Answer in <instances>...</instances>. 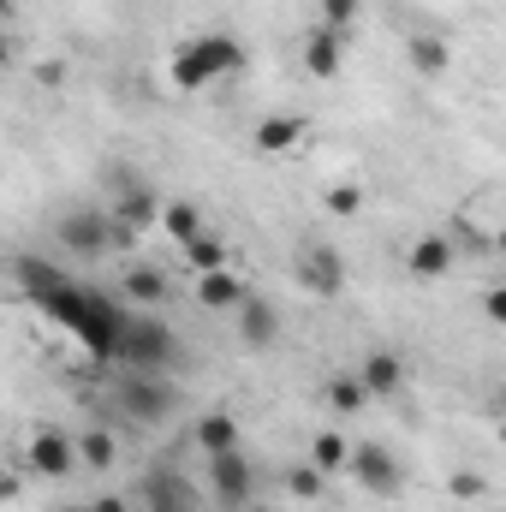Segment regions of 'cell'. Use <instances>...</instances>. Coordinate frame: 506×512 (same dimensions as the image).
<instances>
[{
  "instance_id": "obj_33",
  "label": "cell",
  "mask_w": 506,
  "mask_h": 512,
  "mask_svg": "<svg viewBox=\"0 0 506 512\" xmlns=\"http://www.w3.org/2000/svg\"><path fill=\"white\" fill-rule=\"evenodd\" d=\"M6 66H12V42L0 36V72H6Z\"/></svg>"
},
{
  "instance_id": "obj_30",
  "label": "cell",
  "mask_w": 506,
  "mask_h": 512,
  "mask_svg": "<svg viewBox=\"0 0 506 512\" xmlns=\"http://www.w3.org/2000/svg\"><path fill=\"white\" fill-rule=\"evenodd\" d=\"M453 495H459V501H477V495H483V477H471V471L453 477Z\"/></svg>"
},
{
  "instance_id": "obj_29",
  "label": "cell",
  "mask_w": 506,
  "mask_h": 512,
  "mask_svg": "<svg viewBox=\"0 0 506 512\" xmlns=\"http://www.w3.org/2000/svg\"><path fill=\"white\" fill-rule=\"evenodd\" d=\"M322 489H328V477H322L316 465H292V471H286V495H298V501H322Z\"/></svg>"
},
{
  "instance_id": "obj_35",
  "label": "cell",
  "mask_w": 506,
  "mask_h": 512,
  "mask_svg": "<svg viewBox=\"0 0 506 512\" xmlns=\"http://www.w3.org/2000/svg\"><path fill=\"white\" fill-rule=\"evenodd\" d=\"M60 512H90V507H60Z\"/></svg>"
},
{
  "instance_id": "obj_15",
  "label": "cell",
  "mask_w": 506,
  "mask_h": 512,
  "mask_svg": "<svg viewBox=\"0 0 506 512\" xmlns=\"http://www.w3.org/2000/svg\"><path fill=\"white\" fill-rule=\"evenodd\" d=\"M304 137H310V120H304V114H268V120L251 131V143L262 155H292Z\"/></svg>"
},
{
  "instance_id": "obj_20",
  "label": "cell",
  "mask_w": 506,
  "mask_h": 512,
  "mask_svg": "<svg viewBox=\"0 0 506 512\" xmlns=\"http://www.w3.org/2000/svg\"><path fill=\"white\" fill-rule=\"evenodd\" d=\"M120 304L126 310H149V304H167V274L161 268H126V286H120Z\"/></svg>"
},
{
  "instance_id": "obj_21",
  "label": "cell",
  "mask_w": 506,
  "mask_h": 512,
  "mask_svg": "<svg viewBox=\"0 0 506 512\" xmlns=\"http://www.w3.org/2000/svg\"><path fill=\"white\" fill-rule=\"evenodd\" d=\"M155 227H161L173 245H191V239L203 233V203H191V197H179V203H161Z\"/></svg>"
},
{
  "instance_id": "obj_9",
  "label": "cell",
  "mask_w": 506,
  "mask_h": 512,
  "mask_svg": "<svg viewBox=\"0 0 506 512\" xmlns=\"http://www.w3.org/2000/svg\"><path fill=\"white\" fill-rule=\"evenodd\" d=\"M137 501H143V512H203L197 483H191L185 471H167V465H155V471L137 483Z\"/></svg>"
},
{
  "instance_id": "obj_1",
  "label": "cell",
  "mask_w": 506,
  "mask_h": 512,
  "mask_svg": "<svg viewBox=\"0 0 506 512\" xmlns=\"http://www.w3.org/2000/svg\"><path fill=\"white\" fill-rule=\"evenodd\" d=\"M36 310H42L48 322H60V328H66L90 358H102V364H108L114 334H120V322H126V304H120V298H108V292H96V286H78L72 274H66Z\"/></svg>"
},
{
  "instance_id": "obj_11",
  "label": "cell",
  "mask_w": 506,
  "mask_h": 512,
  "mask_svg": "<svg viewBox=\"0 0 506 512\" xmlns=\"http://www.w3.org/2000/svg\"><path fill=\"white\" fill-rule=\"evenodd\" d=\"M405 382H411V370H405V358H399L393 346H370V352H364V364H358V387H364L370 399H393Z\"/></svg>"
},
{
  "instance_id": "obj_32",
  "label": "cell",
  "mask_w": 506,
  "mask_h": 512,
  "mask_svg": "<svg viewBox=\"0 0 506 512\" xmlns=\"http://www.w3.org/2000/svg\"><path fill=\"white\" fill-rule=\"evenodd\" d=\"M483 310H489V322H501L506 316V292H483Z\"/></svg>"
},
{
  "instance_id": "obj_26",
  "label": "cell",
  "mask_w": 506,
  "mask_h": 512,
  "mask_svg": "<svg viewBox=\"0 0 506 512\" xmlns=\"http://www.w3.org/2000/svg\"><path fill=\"white\" fill-rule=\"evenodd\" d=\"M322 399H328V411H340V417H352V411L370 405V393L358 387V376H334V382L322 387Z\"/></svg>"
},
{
  "instance_id": "obj_36",
  "label": "cell",
  "mask_w": 506,
  "mask_h": 512,
  "mask_svg": "<svg viewBox=\"0 0 506 512\" xmlns=\"http://www.w3.org/2000/svg\"><path fill=\"white\" fill-rule=\"evenodd\" d=\"M6 6H12V0H0V12H6Z\"/></svg>"
},
{
  "instance_id": "obj_7",
  "label": "cell",
  "mask_w": 506,
  "mask_h": 512,
  "mask_svg": "<svg viewBox=\"0 0 506 512\" xmlns=\"http://www.w3.org/2000/svg\"><path fill=\"white\" fill-rule=\"evenodd\" d=\"M209 501L221 512H245L256 501V465L245 459V447L209 459Z\"/></svg>"
},
{
  "instance_id": "obj_6",
  "label": "cell",
  "mask_w": 506,
  "mask_h": 512,
  "mask_svg": "<svg viewBox=\"0 0 506 512\" xmlns=\"http://www.w3.org/2000/svg\"><path fill=\"white\" fill-rule=\"evenodd\" d=\"M346 477H352L364 495H376V501H393V495L405 489V465H399L393 447H381V441H352V453H346Z\"/></svg>"
},
{
  "instance_id": "obj_28",
  "label": "cell",
  "mask_w": 506,
  "mask_h": 512,
  "mask_svg": "<svg viewBox=\"0 0 506 512\" xmlns=\"http://www.w3.org/2000/svg\"><path fill=\"white\" fill-rule=\"evenodd\" d=\"M322 209L340 215V221L358 215V209H364V185H352V179H346V185H328V191H322Z\"/></svg>"
},
{
  "instance_id": "obj_12",
  "label": "cell",
  "mask_w": 506,
  "mask_h": 512,
  "mask_svg": "<svg viewBox=\"0 0 506 512\" xmlns=\"http://www.w3.org/2000/svg\"><path fill=\"white\" fill-rule=\"evenodd\" d=\"M108 215H114V221L126 227L131 239H137L143 227H155V215H161V197H155V191H149V185L137 179V185H126V191H114V203H108Z\"/></svg>"
},
{
  "instance_id": "obj_18",
  "label": "cell",
  "mask_w": 506,
  "mask_h": 512,
  "mask_svg": "<svg viewBox=\"0 0 506 512\" xmlns=\"http://www.w3.org/2000/svg\"><path fill=\"white\" fill-rule=\"evenodd\" d=\"M12 280H18V292H24L30 304H42V298L66 280V268H54L48 256H18V262H12Z\"/></svg>"
},
{
  "instance_id": "obj_22",
  "label": "cell",
  "mask_w": 506,
  "mask_h": 512,
  "mask_svg": "<svg viewBox=\"0 0 506 512\" xmlns=\"http://www.w3.org/2000/svg\"><path fill=\"white\" fill-rule=\"evenodd\" d=\"M405 60H411L417 78H441V72L453 66V48H447L441 36H411V42H405Z\"/></svg>"
},
{
  "instance_id": "obj_17",
  "label": "cell",
  "mask_w": 506,
  "mask_h": 512,
  "mask_svg": "<svg viewBox=\"0 0 506 512\" xmlns=\"http://www.w3.org/2000/svg\"><path fill=\"white\" fill-rule=\"evenodd\" d=\"M191 441H197L203 459H215V453H233L245 435H239V417H233V411H203L197 429H191Z\"/></svg>"
},
{
  "instance_id": "obj_24",
  "label": "cell",
  "mask_w": 506,
  "mask_h": 512,
  "mask_svg": "<svg viewBox=\"0 0 506 512\" xmlns=\"http://www.w3.org/2000/svg\"><path fill=\"white\" fill-rule=\"evenodd\" d=\"M179 251H185V262H191L197 274H215V268H227V256H233V251H227V239H221V233H209V227H203L191 245H179Z\"/></svg>"
},
{
  "instance_id": "obj_25",
  "label": "cell",
  "mask_w": 506,
  "mask_h": 512,
  "mask_svg": "<svg viewBox=\"0 0 506 512\" xmlns=\"http://www.w3.org/2000/svg\"><path fill=\"white\" fill-rule=\"evenodd\" d=\"M346 453H352V441H346L340 429H322V435L310 441V465H316L322 477H334V471H346Z\"/></svg>"
},
{
  "instance_id": "obj_2",
  "label": "cell",
  "mask_w": 506,
  "mask_h": 512,
  "mask_svg": "<svg viewBox=\"0 0 506 512\" xmlns=\"http://www.w3.org/2000/svg\"><path fill=\"white\" fill-rule=\"evenodd\" d=\"M108 364H120V370H143V376H173V370H185V340H179L155 310H126Z\"/></svg>"
},
{
  "instance_id": "obj_5",
  "label": "cell",
  "mask_w": 506,
  "mask_h": 512,
  "mask_svg": "<svg viewBox=\"0 0 506 512\" xmlns=\"http://www.w3.org/2000/svg\"><path fill=\"white\" fill-rule=\"evenodd\" d=\"M54 239H60V251L78 256V262H102L108 251L131 245V233L108 215V209H66V215L54 221Z\"/></svg>"
},
{
  "instance_id": "obj_16",
  "label": "cell",
  "mask_w": 506,
  "mask_h": 512,
  "mask_svg": "<svg viewBox=\"0 0 506 512\" xmlns=\"http://www.w3.org/2000/svg\"><path fill=\"white\" fill-rule=\"evenodd\" d=\"M340 66H346V36H334V30H310L304 36V72L310 78H340Z\"/></svg>"
},
{
  "instance_id": "obj_19",
  "label": "cell",
  "mask_w": 506,
  "mask_h": 512,
  "mask_svg": "<svg viewBox=\"0 0 506 512\" xmlns=\"http://www.w3.org/2000/svg\"><path fill=\"white\" fill-rule=\"evenodd\" d=\"M245 298H251V286H245L239 274H227V268L197 274V304H203V310H239Z\"/></svg>"
},
{
  "instance_id": "obj_8",
  "label": "cell",
  "mask_w": 506,
  "mask_h": 512,
  "mask_svg": "<svg viewBox=\"0 0 506 512\" xmlns=\"http://www.w3.org/2000/svg\"><path fill=\"white\" fill-rule=\"evenodd\" d=\"M292 280L310 292V298H340L346 292V256L334 245H304L292 262Z\"/></svg>"
},
{
  "instance_id": "obj_13",
  "label": "cell",
  "mask_w": 506,
  "mask_h": 512,
  "mask_svg": "<svg viewBox=\"0 0 506 512\" xmlns=\"http://www.w3.org/2000/svg\"><path fill=\"white\" fill-rule=\"evenodd\" d=\"M453 262H459V245H453L447 233H423V239L405 251V268H411L417 280H441V274H453Z\"/></svg>"
},
{
  "instance_id": "obj_31",
  "label": "cell",
  "mask_w": 506,
  "mask_h": 512,
  "mask_svg": "<svg viewBox=\"0 0 506 512\" xmlns=\"http://www.w3.org/2000/svg\"><path fill=\"white\" fill-rule=\"evenodd\" d=\"M90 512H131V501H126V495H96Z\"/></svg>"
},
{
  "instance_id": "obj_3",
  "label": "cell",
  "mask_w": 506,
  "mask_h": 512,
  "mask_svg": "<svg viewBox=\"0 0 506 512\" xmlns=\"http://www.w3.org/2000/svg\"><path fill=\"white\" fill-rule=\"evenodd\" d=\"M245 66H251V54H245V42H239L233 30H203V36H191V42L173 48V66H167V72H173V90L197 96V90H209V84L245 72Z\"/></svg>"
},
{
  "instance_id": "obj_14",
  "label": "cell",
  "mask_w": 506,
  "mask_h": 512,
  "mask_svg": "<svg viewBox=\"0 0 506 512\" xmlns=\"http://www.w3.org/2000/svg\"><path fill=\"white\" fill-rule=\"evenodd\" d=\"M233 316H239V340H245L251 352H268V346L280 340V310H274L268 298H256V292H251Z\"/></svg>"
},
{
  "instance_id": "obj_23",
  "label": "cell",
  "mask_w": 506,
  "mask_h": 512,
  "mask_svg": "<svg viewBox=\"0 0 506 512\" xmlns=\"http://www.w3.org/2000/svg\"><path fill=\"white\" fill-rule=\"evenodd\" d=\"M72 441H78V465L114 471V459H120V435H114V429H84V435H72Z\"/></svg>"
},
{
  "instance_id": "obj_27",
  "label": "cell",
  "mask_w": 506,
  "mask_h": 512,
  "mask_svg": "<svg viewBox=\"0 0 506 512\" xmlns=\"http://www.w3.org/2000/svg\"><path fill=\"white\" fill-rule=\"evenodd\" d=\"M358 18H364V0H316V24L334 30V36H346Z\"/></svg>"
},
{
  "instance_id": "obj_10",
  "label": "cell",
  "mask_w": 506,
  "mask_h": 512,
  "mask_svg": "<svg viewBox=\"0 0 506 512\" xmlns=\"http://www.w3.org/2000/svg\"><path fill=\"white\" fill-rule=\"evenodd\" d=\"M24 465H30L36 477L60 483V477H72V471H78V441H72L66 429H36V435L24 441Z\"/></svg>"
},
{
  "instance_id": "obj_4",
  "label": "cell",
  "mask_w": 506,
  "mask_h": 512,
  "mask_svg": "<svg viewBox=\"0 0 506 512\" xmlns=\"http://www.w3.org/2000/svg\"><path fill=\"white\" fill-rule=\"evenodd\" d=\"M114 405L126 411L131 423H143V429H161V423H173V417H179L185 393H179V382H173V376L120 370V382H114Z\"/></svg>"
},
{
  "instance_id": "obj_34",
  "label": "cell",
  "mask_w": 506,
  "mask_h": 512,
  "mask_svg": "<svg viewBox=\"0 0 506 512\" xmlns=\"http://www.w3.org/2000/svg\"><path fill=\"white\" fill-rule=\"evenodd\" d=\"M245 512H274V507H268V501H251V507H245Z\"/></svg>"
}]
</instances>
